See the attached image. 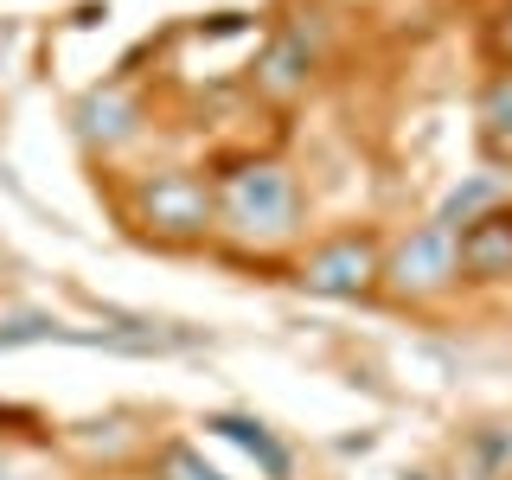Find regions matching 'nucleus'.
<instances>
[{
  "instance_id": "obj_3",
  "label": "nucleus",
  "mask_w": 512,
  "mask_h": 480,
  "mask_svg": "<svg viewBox=\"0 0 512 480\" xmlns=\"http://www.w3.org/2000/svg\"><path fill=\"white\" fill-rule=\"evenodd\" d=\"M378 276L397 301H429V295H442V288H455V276H461L455 224H442V218L423 224L416 237H404V244L391 250V263H384Z\"/></svg>"
},
{
  "instance_id": "obj_5",
  "label": "nucleus",
  "mask_w": 512,
  "mask_h": 480,
  "mask_svg": "<svg viewBox=\"0 0 512 480\" xmlns=\"http://www.w3.org/2000/svg\"><path fill=\"white\" fill-rule=\"evenodd\" d=\"M455 250H461V276H474V282L512 276V205H493V212L468 218V231H455Z\"/></svg>"
},
{
  "instance_id": "obj_8",
  "label": "nucleus",
  "mask_w": 512,
  "mask_h": 480,
  "mask_svg": "<svg viewBox=\"0 0 512 480\" xmlns=\"http://www.w3.org/2000/svg\"><path fill=\"white\" fill-rule=\"evenodd\" d=\"M480 135H487L493 154L512 160V71L493 77V84L480 90Z\"/></svg>"
},
{
  "instance_id": "obj_2",
  "label": "nucleus",
  "mask_w": 512,
  "mask_h": 480,
  "mask_svg": "<svg viewBox=\"0 0 512 480\" xmlns=\"http://www.w3.org/2000/svg\"><path fill=\"white\" fill-rule=\"evenodd\" d=\"M135 218L141 231L167 237V244H192L212 231V186L199 173H148L135 186Z\"/></svg>"
},
{
  "instance_id": "obj_10",
  "label": "nucleus",
  "mask_w": 512,
  "mask_h": 480,
  "mask_svg": "<svg viewBox=\"0 0 512 480\" xmlns=\"http://www.w3.org/2000/svg\"><path fill=\"white\" fill-rule=\"evenodd\" d=\"M154 480H231V474L212 468V461H205L199 448L173 442V448H160V455H154Z\"/></svg>"
},
{
  "instance_id": "obj_12",
  "label": "nucleus",
  "mask_w": 512,
  "mask_h": 480,
  "mask_svg": "<svg viewBox=\"0 0 512 480\" xmlns=\"http://www.w3.org/2000/svg\"><path fill=\"white\" fill-rule=\"evenodd\" d=\"M493 52H500V58L512 64V0H506L500 13H493Z\"/></svg>"
},
{
  "instance_id": "obj_4",
  "label": "nucleus",
  "mask_w": 512,
  "mask_h": 480,
  "mask_svg": "<svg viewBox=\"0 0 512 480\" xmlns=\"http://www.w3.org/2000/svg\"><path fill=\"white\" fill-rule=\"evenodd\" d=\"M378 244L365 231H346V237H327L308 263H301V282L314 288V295H327V301H352V295H365V288L378 282Z\"/></svg>"
},
{
  "instance_id": "obj_7",
  "label": "nucleus",
  "mask_w": 512,
  "mask_h": 480,
  "mask_svg": "<svg viewBox=\"0 0 512 480\" xmlns=\"http://www.w3.org/2000/svg\"><path fill=\"white\" fill-rule=\"evenodd\" d=\"M77 122H84V135H90V141L116 148V141H128V135L141 128V109H135V96H128V90H96V96H84Z\"/></svg>"
},
{
  "instance_id": "obj_6",
  "label": "nucleus",
  "mask_w": 512,
  "mask_h": 480,
  "mask_svg": "<svg viewBox=\"0 0 512 480\" xmlns=\"http://www.w3.org/2000/svg\"><path fill=\"white\" fill-rule=\"evenodd\" d=\"M308 77H314V52H308L301 32H276L269 52L256 58V84H263L269 96H301V90H308Z\"/></svg>"
},
{
  "instance_id": "obj_11",
  "label": "nucleus",
  "mask_w": 512,
  "mask_h": 480,
  "mask_svg": "<svg viewBox=\"0 0 512 480\" xmlns=\"http://www.w3.org/2000/svg\"><path fill=\"white\" fill-rule=\"evenodd\" d=\"M493 192H500V186H493V180H474L468 192H455V199H448V212H442V224H455V231H461V224H468V218L480 212V205H493Z\"/></svg>"
},
{
  "instance_id": "obj_13",
  "label": "nucleus",
  "mask_w": 512,
  "mask_h": 480,
  "mask_svg": "<svg viewBox=\"0 0 512 480\" xmlns=\"http://www.w3.org/2000/svg\"><path fill=\"white\" fill-rule=\"evenodd\" d=\"M0 480H13V474H0Z\"/></svg>"
},
{
  "instance_id": "obj_1",
  "label": "nucleus",
  "mask_w": 512,
  "mask_h": 480,
  "mask_svg": "<svg viewBox=\"0 0 512 480\" xmlns=\"http://www.w3.org/2000/svg\"><path fill=\"white\" fill-rule=\"evenodd\" d=\"M212 224L244 250H282L301 231V186L282 160H231L212 186Z\"/></svg>"
},
{
  "instance_id": "obj_9",
  "label": "nucleus",
  "mask_w": 512,
  "mask_h": 480,
  "mask_svg": "<svg viewBox=\"0 0 512 480\" xmlns=\"http://www.w3.org/2000/svg\"><path fill=\"white\" fill-rule=\"evenodd\" d=\"M212 429H218V436H231L237 448H250V455H256V461L269 468V480H288V455H282V448L269 442V436H263L256 423H244V416H212Z\"/></svg>"
}]
</instances>
